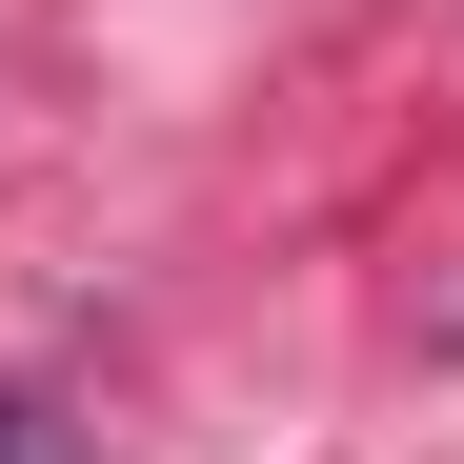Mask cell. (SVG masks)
Masks as SVG:
<instances>
[{"label":"cell","mask_w":464,"mask_h":464,"mask_svg":"<svg viewBox=\"0 0 464 464\" xmlns=\"http://www.w3.org/2000/svg\"><path fill=\"white\" fill-rule=\"evenodd\" d=\"M0 464H61V424H41V404H0Z\"/></svg>","instance_id":"6da1fadb"}]
</instances>
